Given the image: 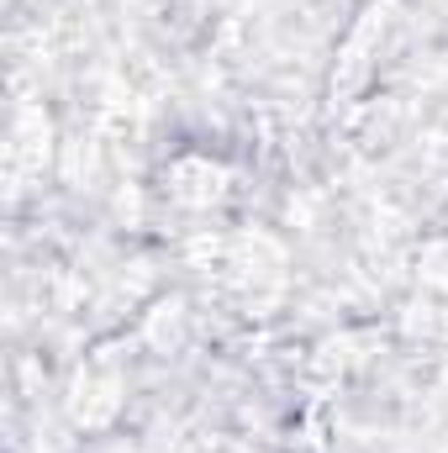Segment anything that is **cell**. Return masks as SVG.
Masks as SVG:
<instances>
[{"label": "cell", "mask_w": 448, "mask_h": 453, "mask_svg": "<svg viewBox=\"0 0 448 453\" xmlns=\"http://www.w3.org/2000/svg\"><path fill=\"white\" fill-rule=\"evenodd\" d=\"M227 190V169L222 164H212V158H174V169H169V196L174 201H190V206H212L217 196Z\"/></svg>", "instance_id": "2"}, {"label": "cell", "mask_w": 448, "mask_h": 453, "mask_svg": "<svg viewBox=\"0 0 448 453\" xmlns=\"http://www.w3.org/2000/svg\"><path fill=\"white\" fill-rule=\"evenodd\" d=\"M390 27H396V0H375V5L353 21V32L343 37V53H337V69H333V96H353V90L369 80V69H375L380 42H385Z\"/></svg>", "instance_id": "1"}]
</instances>
